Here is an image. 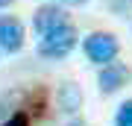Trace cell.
Returning <instances> with one entry per match:
<instances>
[{
    "label": "cell",
    "mask_w": 132,
    "mask_h": 126,
    "mask_svg": "<svg viewBox=\"0 0 132 126\" xmlns=\"http://www.w3.org/2000/svg\"><path fill=\"white\" fill-rule=\"evenodd\" d=\"M79 44V32L73 23H62V27L50 29L47 35H41L38 41V56L44 59H65L73 53V47Z\"/></svg>",
    "instance_id": "obj_1"
},
{
    "label": "cell",
    "mask_w": 132,
    "mask_h": 126,
    "mask_svg": "<svg viewBox=\"0 0 132 126\" xmlns=\"http://www.w3.org/2000/svg\"><path fill=\"white\" fill-rule=\"evenodd\" d=\"M82 50H85V56H88V62L106 65V62L118 59L120 44H118V38H114L112 32H91V35L82 38Z\"/></svg>",
    "instance_id": "obj_2"
},
{
    "label": "cell",
    "mask_w": 132,
    "mask_h": 126,
    "mask_svg": "<svg viewBox=\"0 0 132 126\" xmlns=\"http://www.w3.org/2000/svg\"><path fill=\"white\" fill-rule=\"evenodd\" d=\"M129 82H132V68L123 65V62H114V59L106 62L103 70H100V76H97V85H100L103 94H118Z\"/></svg>",
    "instance_id": "obj_3"
},
{
    "label": "cell",
    "mask_w": 132,
    "mask_h": 126,
    "mask_svg": "<svg viewBox=\"0 0 132 126\" xmlns=\"http://www.w3.org/2000/svg\"><path fill=\"white\" fill-rule=\"evenodd\" d=\"M24 47V23L12 15H0V53H18Z\"/></svg>",
    "instance_id": "obj_4"
},
{
    "label": "cell",
    "mask_w": 132,
    "mask_h": 126,
    "mask_svg": "<svg viewBox=\"0 0 132 126\" xmlns=\"http://www.w3.org/2000/svg\"><path fill=\"white\" fill-rule=\"evenodd\" d=\"M62 23H68V15H65V9H62L59 3H44V6H38L35 15H32V27H35L38 35H47L50 29L62 27Z\"/></svg>",
    "instance_id": "obj_5"
},
{
    "label": "cell",
    "mask_w": 132,
    "mask_h": 126,
    "mask_svg": "<svg viewBox=\"0 0 132 126\" xmlns=\"http://www.w3.org/2000/svg\"><path fill=\"white\" fill-rule=\"evenodd\" d=\"M56 103L65 114H76L82 108V88L76 82H62L56 91Z\"/></svg>",
    "instance_id": "obj_6"
},
{
    "label": "cell",
    "mask_w": 132,
    "mask_h": 126,
    "mask_svg": "<svg viewBox=\"0 0 132 126\" xmlns=\"http://www.w3.org/2000/svg\"><path fill=\"white\" fill-rule=\"evenodd\" d=\"M114 126H132V100H123L114 114Z\"/></svg>",
    "instance_id": "obj_7"
},
{
    "label": "cell",
    "mask_w": 132,
    "mask_h": 126,
    "mask_svg": "<svg viewBox=\"0 0 132 126\" xmlns=\"http://www.w3.org/2000/svg\"><path fill=\"white\" fill-rule=\"evenodd\" d=\"M3 126H29V114L27 112H18V114H12Z\"/></svg>",
    "instance_id": "obj_8"
},
{
    "label": "cell",
    "mask_w": 132,
    "mask_h": 126,
    "mask_svg": "<svg viewBox=\"0 0 132 126\" xmlns=\"http://www.w3.org/2000/svg\"><path fill=\"white\" fill-rule=\"evenodd\" d=\"M41 108H44V88H35V94H32V112L41 114Z\"/></svg>",
    "instance_id": "obj_9"
},
{
    "label": "cell",
    "mask_w": 132,
    "mask_h": 126,
    "mask_svg": "<svg viewBox=\"0 0 132 126\" xmlns=\"http://www.w3.org/2000/svg\"><path fill=\"white\" fill-rule=\"evenodd\" d=\"M59 3H62V6H85L88 0H59Z\"/></svg>",
    "instance_id": "obj_10"
},
{
    "label": "cell",
    "mask_w": 132,
    "mask_h": 126,
    "mask_svg": "<svg viewBox=\"0 0 132 126\" xmlns=\"http://www.w3.org/2000/svg\"><path fill=\"white\" fill-rule=\"evenodd\" d=\"M12 3H15V0H0V9H9Z\"/></svg>",
    "instance_id": "obj_11"
},
{
    "label": "cell",
    "mask_w": 132,
    "mask_h": 126,
    "mask_svg": "<svg viewBox=\"0 0 132 126\" xmlns=\"http://www.w3.org/2000/svg\"><path fill=\"white\" fill-rule=\"evenodd\" d=\"M71 126H85V120H79V117H76V120H71Z\"/></svg>",
    "instance_id": "obj_12"
}]
</instances>
